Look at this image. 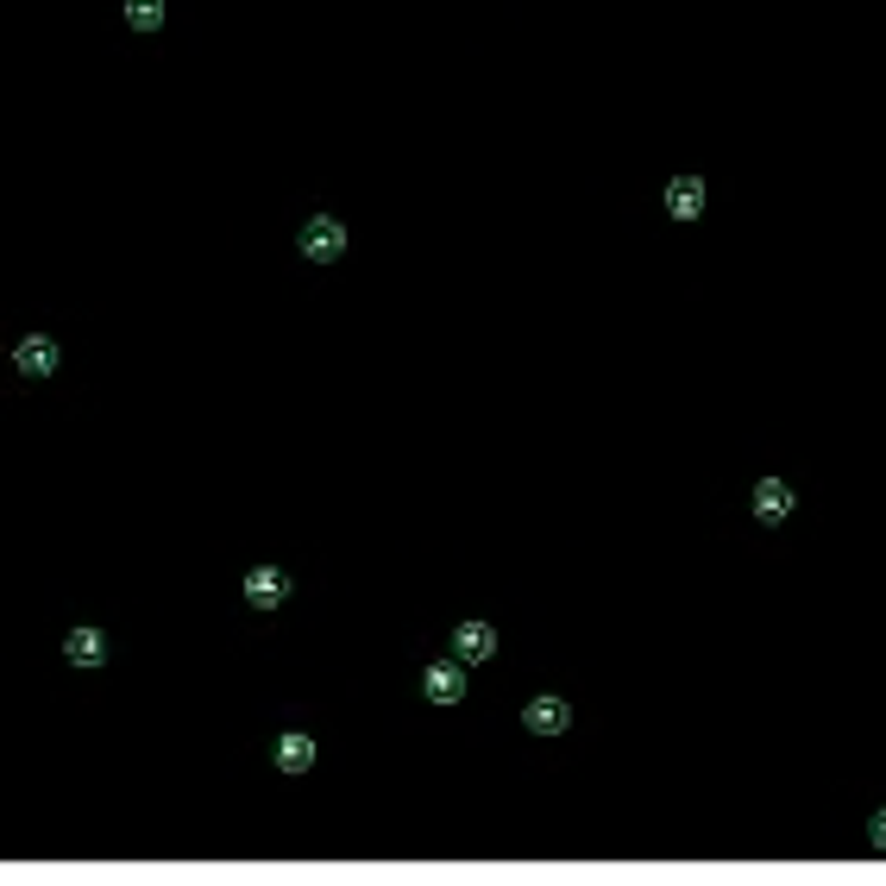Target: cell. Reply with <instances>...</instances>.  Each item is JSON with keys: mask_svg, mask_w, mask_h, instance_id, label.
I'll list each match as a JSON object with an SVG mask.
<instances>
[{"mask_svg": "<svg viewBox=\"0 0 886 886\" xmlns=\"http://www.w3.org/2000/svg\"><path fill=\"white\" fill-rule=\"evenodd\" d=\"M246 604L251 610H265V617L270 610H284L289 604V573L284 566H251L246 573Z\"/></svg>", "mask_w": 886, "mask_h": 886, "instance_id": "cell-1", "label": "cell"}, {"mask_svg": "<svg viewBox=\"0 0 886 886\" xmlns=\"http://www.w3.org/2000/svg\"><path fill=\"white\" fill-rule=\"evenodd\" d=\"M347 251V227L333 220V214H315L309 227H302V258H315V265H333Z\"/></svg>", "mask_w": 886, "mask_h": 886, "instance_id": "cell-2", "label": "cell"}, {"mask_svg": "<svg viewBox=\"0 0 886 886\" xmlns=\"http://www.w3.org/2000/svg\"><path fill=\"white\" fill-rule=\"evenodd\" d=\"M453 655L465 660V667H484V660L497 655V629H491V622H460V629H453Z\"/></svg>", "mask_w": 886, "mask_h": 886, "instance_id": "cell-3", "label": "cell"}, {"mask_svg": "<svg viewBox=\"0 0 886 886\" xmlns=\"http://www.w3.org/2000/svg\"><path fill=\"white\" fill-rule=\"evenodd\" d=\"M792 503H799V497H792L786 478H761V484H754V516L767 522V528H780V522L792 516Z\"/></svg>", "mask_w": 886, "mask_h": 886, "instance_id": "cell-4", "label": "cell"}, {"mask_svg": "<svg viewBox=\"0 0 886 886\" xmlns=\"http://www.w3.org/2000/svg\"><path fill=\"white\" fill-rule=\"evenodd\" d=\"M13 365H20L25 378H51V371H58V340H44V333H25L20 347H13Z\"/></svg>", "mask_w": 886, "mask_h": 886, "instance_id": "cell-5", "label": "cell"}, {"mask_svg": "<svg viewBox=\"0 0 886 886\" xmlns=\"http://www.w3.org/2000/svg\"><path fill=\"white\" fill-rule=\"evenodd\" d=\"M63 660L82 667V673H95L101 660H107V636H101V629H70V636H63Z\"/></svg>", "mask_w": 886, "mask_h": 886, "instance_id": "cell-6", "label": "cell"}, {"mask_svg": "<svg viewBox=\"0 0 886 886\" xmlns=\"http://www.w3.org/2000/svg\"><path fill=\"white\" fill-rule=\"evenodd\" d=\"M522 723H528L535 735H559L566 723H573V704H566V698H535V704L522 711Z\"/></svg>", "mask_w": 886, "mask_h": 886, "instance_id": "cell-7", "label": "cell"}, {"mask_svg": "<svg viewBox=\"0 0 886 886\" xmlns=\"http://www.w3.org/2000/svg\"><path fill=\"white\" fill-rule=\"evenodd\" d=\"M667 214H673V220H698V214H704V183H698V176H673V183H667Z\"/></svg>", "mask_w": 886, "mask_h": 886, "instance_id": "cell-8", "label": "cell"}, {"mask_svg": "<svg viewBox=\"0 0 886 886\" xmlns=\"http://www.w3.org/2000/svg\"><path fill=\"white\" fill-rule=\"evenodd\" d=\"M422 692L434 698V704H460V698H465V667H446V660H441V667H427Z\"/></svg>", "mask_w": 886, "mask_h": 886, "instance_id": "cell-9", "label": "cell"}, {"mask_svg": "<svg viewBox=\"0 0 886 886\" xmlns=\"http://www.w3.org/2000/svg\"><path fill=\"white\" fill-rule=\"evenodd\" d=\"M277 767H284V773H309V767H315V742H309L302 730L277 735Z\"/></svg>", "mask_w": 886, "mask_h": 886, "instance_id": "cell-10", "label": "cell"}, {"mask_svg": "<svg viewBox=\"0 0 886 886\" xmlns=\"http://www.w3.org/2000/svg\"><path fill=\"white\" fill-rule=\"evenodd\" d=\"M126 25L133 32H157L164 25V0H126Z\"/></svg>", "mask_w": 886, "mask_h": 886, "instance_id": "cell-11", "label": "cell"}, {"mask_svg": "<svg viewBox=\"0 0 886 886\" xmlns=\"http://www.w3.org/2000/svg\"><path fill=\"white\" fill-rule=\"evenodd\" d=\"M867 843H874V848L886 855V811H874V824H867Z\"/></svg>", "mask_w": 886, "mask_h": 886, "instance_id": "cell-12", "label": "cell"}]
</instances>
